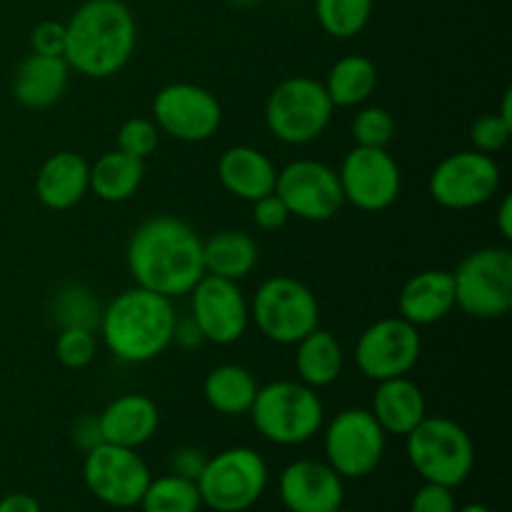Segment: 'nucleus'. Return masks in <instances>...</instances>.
<instances>
[{
  "instance_id": "1",
  "label": "nucleus",
  "mask_w": 512,
  "mask_h": 512,
  "mask_svg": "<svg viewBox=\"0 0 512 512\" xmlns=\"http://www.w3.org/2000/svg\"><path fill=\"white\" fill-rule=\"evenodd\" d=\"M128 270L135 285L165 298H180L205 275L203 240L175 215H153L128 243Z\"/></svg>"
},
{
  "instance_id": "2",
  "label": "nucleus",
  "mask_w": 512,
  "mask_h": 512,
  "mask_svg": "<svg viewBox=\"0 0 512 512\" xmlns=\"http://www.w3.org/2000/svg\"><path fill=\"white\" fill-rule=\"evenodd\" d=\"M138 23L123 0H85L65 20V63L73 73L105 80L130 63Z\"/></svg>"
},
{
  "instance_id": "3",
  "label": "nucleus",
  "mask_w": 512,
  "mask_h": 512,
  "mask_svg": "<svg viewBox=\"0 0 512 512\" xmlns=\"http://www.w3.org/2000/svg\"><path fill=\"white\" fill-rule=\"evenodd\" d=\"M173 300L140 285L115 295L100 310V338L123 363H150L173 345Z\"/></svg>"
},
{
  "instance_id": "4",
  "label": "nucleus",
  "mask_w": 512,
  "mask_h": 512,
  "mask_svg": "<svg viewBox=\"0 0 512 512\" xmlns=\"http://www.w3.org/2000/svg\"><path fill=\"white\" fill-rule=\"evenodd\" d=\"M250 418L255 430L275 445H303L320 433L325 408L318 390L300 380H275L258 388Z\"/></svg>"
},
{
  "instance_id": "5",
  "label": "nucleus",
  "mask_w": 512,
  "mask_h": 512,
  "mask_svg": "<svg viewBox=\"0 0 512 512\" xmlns=\"http://www.w3.org/2000/svg\"><path fill=\"white\" fill-rule=\"evenodd\" d=\"M410 465L425 483L458 488L475 468V445L468 430L443 415H425L423 423L405 435Z\"/></svg>"
},
{
  "instance_id": "6",
  "label": "nucleus",
  "mask_w": 512,
  "mask_h": 512,
  "mask_svg": "<svg viewBox=\"0 0 512 512\" xmlns=\"http://www.w3.org/2000/svg\"><path fill=\"white\" fill-rule=\"evenodd\" d=\"M455 308L478 320L503 318L512 308V250L485 245L465 255L453 270Z\"/></svg>"
},
{
  "instance_id": "7",
  "label": "nucleus",
  "mask_w": 512,
  "mask_h": 512,
  "mask_svg": "<svg viewBox=\"0 0 512 512\" xmlns=\"http://www.w3.org/2000/svg\"><path fill=\"white\" fill-rule=\"evenodd\" d=\"M250 320L275 345H295L320 328V303L313 290L290 275H273L258 285Z\"/></svg>"
},
{
  "instance_id": "8",
  "label": "nucleus",
  "mask_w": 512,
  "mask_h": 512,
  "mask_svg": "<svg viewBox=\"0 0 512 512\" xmlns=\"http://www.w3.org/2000/svg\"><path fill=\"white\" fill-rule=\"evenodd\" d=\"M333 110L320 80L293 75L275 85L265 100V123L280 143L308 145L328 130Z\"/></svg>"
},
{
  "instance_id": "9",
  "label": "nucleus",
  "mask_w": 512,
  "mask_h": 512,
  "mask_svg": "<svg viewBox=\"0 0 512 512\" xmlns=\"http://www.w3.org/2000/svg\"><path fill=\"white\" fill-rule=\"evenodd\" d=\"M195 483L210 510L245 512L268 488V463L253 448H228L208 458Z\"/></svg>"
},
{
  "instance_id": "10",
  "label": "nucleus",
  "mask_w": 512,
  "mask_h": 512,
  "mask_svg": "<svg viewBox=\"0 0 512 512\" xmlns=\"http://www.w3.org/2000/svg\"><path fill=\"white\" fill-rule=\"evenodd\" d=\"M385 430L365 408L340 410L323 433L325 463L340 478H365L375 473L385 455Z\"/></svg>"
},
{
  "instance_id": "11",
  "label": "nucleus",
  "mask_w": 512,
  "mask_h": 512,
  "mask_svg": "<svg viewBox=\"0 0 512 512\" xmlns=\"http://www.w3.org/2000/svg\"><path fill=\"white\" fill-rule=\"evenodd\" d=\"M83 480L100 503L125 510L140 503L153 475L138 450L98 443L85 450Z\"/></svg>"
},
{
  "instance_id": "12",
  "label": "nucleus",
  "mask_w": 512,
  "mask_h": 512,
  "mask_svg": "<svg viewBox=\"0 0 512 512\" xmlns=\"http://www.w3.org/2000/svg\"><path fill=\"white\" fill-rule=\"evenodd\" d=\"M153 123L180 143H205L220 130L223 105L203 85L170 83L153 98Z\"/></svg>"
},
{
  "instance_id": "13",
  "label": "nucleus",
  "mask_w": 512,
  "mask_h": 512,
  "mask_svg": "<svg viewBox=\"0 0 512 512\" xmlns=\"http://www.w3.org/2000/svg\"><path fill=\"white\" fill-rule=\"evenodd\" d=\"M423 338L413 323L398 318L375 320L355 343V365L368 380L403 378L418 365Z\"/></svg>"
},
{
  "instance_id": "14",
  "label": "nucleus",
  "mask_w": 512,
  "mask_h": 512,
  "mask_svg": "<svg viewBox=\"0 0 512 512\" xmlns=\"http://www.w3.org/2000/svg\"><path fill=\"white\" fill-rule=\"evenodd\" d=\"M273 193L283 200L290 218L308 223H325L345 205L338 170L310 158L293 160L278 170Z\"/></svg>"
},
{
  "instance_id": "15",
  "label": "nucleus",
  "mask_w": 512,
  "mask_h": 512,
  "mask_svg": "<svg viewBox=\"0 0 512 512\" xmlns=\"http://www.w3.org/2000/svg\"><path fill=\"white\" fill-rule=\"evenodd\" d=\"M343 200L363 213H383L398 200L403 175L388 148L355 145L338 170Z\"/></svg>"
},
{
  "instance_id": "16",
  "label": "nucleus",
  "mask_w": 512,
  "mask_h": 512,
  "mask_svg": "<svg viewBox=\"0 0 512 512\" xmlns=\"http://www.w3.org/2000/svg\"><path fill=\"white\" fill-rule=\"evenodd\" d=\"M500 188V165L493 155L460 150L435 165L430 195L448 210H473L488 203Z\"/></svg>"
},
{
  "instance_id": "17",
  "label": "nucleus",
  "mask_w": 512,
  "mask_h": 512,
  "mask_svg": "<svg viewBox=\"0 0 512 512\" xmlns=\"http://www.w3.org/2000/svg\"><path fill=\"white\" fill-rule=\"evenodd\" d=\"M190 320L203 335V343L233 345L250 325V303L235 280L208 275L190 290Z\"/></svg>"
},
{
  "instance_id": "18",
  "label": "nucleus",
  "mask_w": 512,
  "mask_h": 512,
  "mask_svg": "<svg viewBox=\"0 0 512 512\" xmlns=\"http://www.w3.org/2000/svg\"><path fill=\"white\" fill-rule=\"evenodd\" d=\"M278 493L290 512H335L343 508V478L320 460H295L280 473Z\"/></svg>"
},
{
  "instance_id": "19",
  "label": "nucleus",
  "mask_w": 512,
  "mask_h": 512,
  "mask_svg": "<svg viewBox=\"0 0 512 512\" xmlns=\"http://www.w3.org/2000/svg\"><path fill=\"white\" fill-rule=\"evenodd\" d=\"M95 420L103 443L138 450L158 433L160 410L148 395L125 393L110 400Z\"/></svg>"
},
{
  "instance_id": "20",
  "label": "nucleus",
  "mask_w": 512,
  "mask_h": 512,
  "mask_svg": "<svg viewBox=\"0 0 512 512\" xmlns=\"http://www.w3.org/2000/svg\"><path fill=\"white\" fill-rule=\"evenodd\" d=\"M90 163L80 153L60 150L40 165L35 175V195L48 210H70L88 195Z\"/></svg>"
},
{
  "instance_id": "21",
  "label": "nucleus",
  "mask_w": 512,
  "mask_h": 512,
  "mask_svg": "<svg viewBox=\"0 0 512 512\" xmlns=\"http://www.w3.org/2000/svg\"><path fill=\"white\" fill-rule=\"evenodd\" d=\"M455 308V285L450 270H420L398 295L400 318L413 323L415 328L440 323Z\"/></svg>"
},
{
  "instance_id": "22",
  "label": "nucleus",
  "mask_w": 512,
  "mask_h": 512,
  "mask_svg": "<svg viewBox=\"0 0 512 512\" xmlns=\"http://www.w3.org/2000/svg\"><path fill=\"white\" fill-rule=\"evenodd\" d=\"M218 178L223 188L238 200H253L270 195L275 190L278 168L263 150L253 145H233L218 160Z\"/></svg>"
},
{
  "instance_id": "23",
  "label": "nucleus",
  "mask_w": 512,
  "mask_h": 512,
  "mask_svg": "<svg viewBox=\"0 0 512 512\" xmlns=\"http://www.w3.org/2000/svg\"><path fill=\"white\" fill-rule=\"evenodd\" d=\"M68 80L70 68L65 58L30 53L15 68L13 98L28 110H45L63 98Z\"/></svg>"
},
{
  "instance_id": "24",
  "label": "nucleus",
  "mask_w": 512,
  "mask_h": 512,
  "mask_svg": "<svg viewBox=\"0 0 512 512\" xmlns=\"http://www.w3.org/2000/svg\"><path fill=\"white\" fill-rule=\"evenodd\" d=\"M370 413L385 430V435H400L405 438L413 433L428 415V403L418 383L403 375V378L380 380L373 393V408Z\"/></svg>"
},
{
  "instance_id": "25",
  "label": "nucleus",
  "mask_w": 512,
  "mask_h": 512,
  "mask_svg": "<svg viewBox=\"0 0 512 512\" xmlns=\"http://www.w3.org/2000/svg\"><path fill=\"white\" fill-rule=\"evenodd\" d=\"M295 373L300 383L308 388L320 390L333 385L345 368L343 345L338 343L333 333L323 328H315L295 343Z\"/></svg>"
},
{
  "instance_id": "26",
  "label": "nucleus",
  "mask_w": 512,
  "mask_h": 512,
  "mask_svg": "<svg viewBox=\"0 0 512 512\" xmlns=\"http://www.w3.org/2000/svg\"><path fill=\"white\" fill-rule=\"evenodd\" d=\"M203 265L208 275L240 283L258 265V243L245 230H220L203 240Z\"/></svg>"
},
{
  "instance_id": "27",
  "label": "nucleus",
  "mask_w": 512,
  "mask_h": 512,
  "mask_svg": "<svg viewBox=\"0 0 512 512\" xmlns=\"http://www.w3.org/2000/svg\"><path fill=\"white\" fill-rule=\"evenodd\" d=\"M258 388V380L248 368L238 363H223L205 375L203 398L215 413L238 418V415L250 413Z\"/></svg>"
},
{
  "instance_id": "28",
  "label": "nucleus",
  "mask_w": 512,
  "mask_h": 512,
  "mask_svg": "<svg viewBox=\"0 0 512 512\" xmlns=\"http://www.w3.org/2000/svg\"><path fill=\"white\" fill-rule=\"evenodd\" d=\"M145 178V160L133 158L123 150L103 153L90 165V190L105 203H125L140 190Z\"/></svg>"
},
{
  "instance_id": "29",
  "label": "nucleus",
  "mask_w": 512,
  "mask_h": 512,
  "mask_svg": "<svg viewBox=\"0 0 512 512\" xmlns=\"http://www.w3.org/2000/svg\"><path fill=\"white\" fill-rule=\"evenodd\" d=\"M323 88L333 108H358L378 88V68L365 55H345L328 70Z\"/></svg>"
},
{
  "instance_id": "30",
  "label": "nucleus",
  "mask_w": 512,
  "mask_h": 512,
  "mask_svg": "<svg viewBox=\"0 0 512 512\" xmlns=\"http://www.w3.org/2000/svg\"><path fill=\"white\" fill-rule=\"evenodd\" d=\"M318 25L335 40H350L368 28L375 0H313Z\"/></svg>"
},
{
  "instance_id": "31",
  "label": "nucleus",
  "mask_w": 512,
  "mask_h": 512,
  "mask_svg": "<svg viewBox=\"0 0 512 512\" xmlns=\"http://www.w3.org/2000/svg\"><path fill=\"white\" fill-rule=\"evenodd\" d=\"M138 505L143 512H200L203 500L195 480L170 473L150 480Z\"/></svg>"
},
{
  "instance_id": "32",
  "label": "nucleus",
  "mask_w": 512,
  "mask_h": 512,
  "mask_svg": "<svg viewBox=\"0 0 512 512\" xmlns=\"http://www.w3.org/2000/svg\"><path fill=\"white\" fill-rule=\"evenodd\" d=\"M53 310L63 328L75 325V328L93 330L100 320L98 300H95L93 293L85 290L83 285H68V288L60 290V293L55 295Z\"/></svg>"
},
{
  "instance_id": "33",
  "label": "nucleus",
  "mask_w": 512,
  "mask_h": 512,
  "mask_svg": "<svg viewBox=\"0 0 512 512\" xmlns=\"http://www.w3.org/2000/svg\"><path fill=\"white\" fill-rule=\"evenodd\" d=\"M350 133L360 148H388L395 138L393 113L383 105H365L353 115Z\"/></svg>"
},
{
  "instance_id": "34",
  "label": "nucleus",
  "mask_w": 512,
  "mask_h": 512,
  "mask_svg": "<svg viewBox=\"0 0 512 512\" xmlns=\"http://www.w3.org/2000/svg\"><path fill=\"white\" fill-rule=\"evenodd\" d=\"M98 353V340L90 328H60L58 338H55V358L63 368L68 370H83L88 368Z\"/></svg>"
},
{
  "instance_id": "35",
  "label": "nucleus",
  "mask_w": 512,
  "mask_h": 512,
  "mask_svg": "<svg viewBox=\"0 0 512 512\" xmlns=\"http://www.w3.org/2000/svg\"><path fill=\"white\" fill-rule=\"evenodd\" d=\"M160 143V130L153 118H128L118 130V150L138 160H148Z\"/></svg>"
},
{
  "instance_id": "36",
  "label": "nucleus",
  "mask_w": 512,
  "mask_h": 512,
  "mask_svg": "<svg viewBox=\"0 0 512 512\" xmlns=\"http://www.w3.org/2000/svg\"><path fill=\"white\" fill-rule=\"evenodd\" d=\"M512 135V125L505 123L498 113H485L470 125V140H473V150L485 155L500 153L508 145Z\"/></svg>"
},
{
  "instance_id": "37",
  "label": "nucleus",
  "mask_w": 512,
  "mask_h": 512,
  "mask_svg": "<svg viewBox=\"0 0 512 512\" xmlns=\"http://www.w3.org/2000/svg\"><path fill=\"white\" fill-rule=\"evenodd\" d=\"M30 48L38 55H53L63 58L65 53V23L60 20H40L30 30Z\"/></svg>"
},
{
  "instance_id": "38",
  "label": "nucleus",
  "mask_w": 512,
  "mask_h": 512,
  "mask_svg": "<svg viewBox=\"0 0 512 512\" xmlns=\"http://www.w3.org/2000/svg\"><path fill=\"white\" fill-rule=\"evenodd\" d=\"M410 512H458V503H455L453 488H445V485H435V483H425L423 488L413 495Z\"/></svg>"
},
{
  "instance_id": "39",
  "label": "nucleus",
  "mask_w": 512,
  "mask_h": 512,
  "mask_svg": "<svg viewBox=\"0 0 512 512\" xmlns=\"http://www.w3.org/2000/svg\"><path fill=\"white\" fill-rule=\"evenodd\" d=\"M288 220V208H285V203L275 193L253 200V223L258 225L260 230H265V233H275V230L285 228Z\"/></svg>"
},
{
  "instance_id": "40",
  "label": "nucleus",
  "mask_w": 512,
  "mask_h": 512,
  "mask_svg": "<svg viewBox=\"0 0 512 512\" xmlns=\"http://www.w3.org/2000/svg\"><path fill=\"white\" fill-rule=\"evenodd\" d=\"M205 463V453L200 448H193V445H183L173 453L170 458V468H173V475H180V478H188V480H198L200 473H203Z\"/></svg>"
},
{
  "instance_id": "41",
  "label": "nucleus",
  "mask_w": 512,
  "mask_h": 512,
  "mask_svg": "<svg viewBox=\"0 0 512 512\" xmlns=\"http://www.w3.org/2000/svg\"><path fill=\"white\" fill-rule=\"evenodd\" d=\"M73 438L78 440V445L83 450H90V448H95L98 443H103V440H100V433H98V420L95 418L78 420L73 428Z\"/></svg>"
},
{
  "instance_id": "42",
  "label": "nucleus",
  "mask_w": 512,
  "mask_h": 512,
  "mask_svg": "<svg viewBox=\"0 0 512 512\" xmlns=\"http://www.w3.org/2000/svg\"><path fill=\"white\" fill-rule=\"evenodd\" d=\"M173 343L183 345V348H198V345L203 343V335H200V330L195 328V323L190 320V315L185 320H175Z\"/></svg>"
},
{
  "instance_id": "43",
  "label": "nucleus",
  "mask_w": 512,
  "mask_h": 512,
  "mask_svg": "<svg viewBox=\"0 0 512 512\" xmlns=\"http://www.w3.org/2000/svg\"><path fill=\"white\" fill-rule=\"evenodd\" d=\"M0 512H43L40 503L28 493H10L0 498Z\"/></svg>"
},
{
  "instance_id": "44",
  "label": "nucleus",
  "mask_w": 512,
  "mask_h": 512,
  "mask_svg": "<svg viewBox=\"0 0 512 512\" xmlns=\"http://www.w3.org/2000/svg\"><path fill=\"white\" fill-rule=\"evenodd\" d=\"M495 218H498L500 235H503L505 240H510L512 238V198L510 195H505L503 198V203H500L498 215H495Z\"/></svg>"
},
{
  "instance_id": "45",
  "label": "nucleus",
  "mask_w": 512,
  "mask_h": 512,
  "mask_svg": "<svg viewBox=\"0 0 512 512\" xmlns=\"http://www.w3.org/2000/svg\"><path fill=\"white\" fill-rule=\"evenodd\" d=\"M228 3H233L235 8H255V5H260L263 0H228Z\"/></svg>"
},
{
  "instance_id": "46",
  "label": "nucleus",
  "mask_w": 512,
  "mask_h": 512,
  "mask_svg": "<svg viewBox=\"0 0 512 512\" xmlns=\"http://www.w3.org/2000/svg\"><path fill=\"white\" fill-rule=\"evenodd\" d=\"M458 512H493V510L485 508V505H480V503H470V505H465V508H458Z\"/></svg>"
},
{
  "instance_id": "47",
  "label": "nucleus",
  "mask_w": 512,
  "mask_h": 512,
  "mask_svg": "<svg viewBox=\"0 0 512 512\" xmlns=\"http://www.w3.org/2000/svg\"><path fill=\"white\" fill-rule=\"evenodd\" d=\"M335 512H350V510H343V508H338Z\"/></svg>"
},
{
  "instance_id": "48",
  "label": "nucleus",
  "mask_w": 512,
  "mask_h": 512,
  "mask_svg": "<svg viewBox=\"0 0 512 512\" xmlns=\"http://www.w3.org/2000/svg\"><path fill=\"white\" fill-rule=\"evenodd\" d=\"M208 512H218V510H210V508H208Z\"/></svg>"
}]
</instances>
